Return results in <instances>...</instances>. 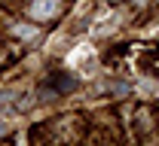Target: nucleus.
<instances>
[{
    "label": "nucleus",
    "mask_w": 159,
    "mask_h": 146,
    "mask_svg": "<svg viewBox=\"0 0 159 146\" xmlns=\"http://www.w3.org/2000/svg\"><path fill=\"white\" fill-rule=\"evenodd\" d=\"M49 12H52V0H43V3H37V6L31 9V15H34V19H46Z\"/></svg>",
    "instance_id": "f257e3e1"
},
{
    "label": "nucleus",
    "mask_w": 159,
    "mask_h": 146,
    "mask_svg": "<svg viewBox=\"0 0 159 146\" xmlns=\"http://www.w3.org/2000/svg\"><path fill=\"white\" fill-rule=\"evenodd\" d=\"M3 131H6V122H0V134H3Z\"/></svg>",
    "instance_id": "f03ea898"
}]
</instances>
